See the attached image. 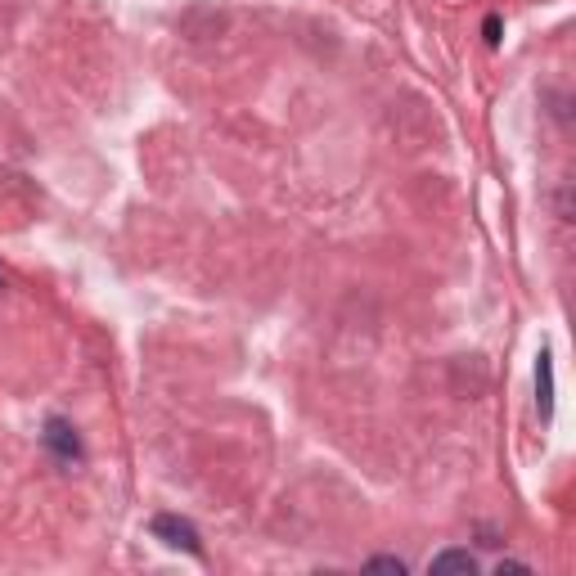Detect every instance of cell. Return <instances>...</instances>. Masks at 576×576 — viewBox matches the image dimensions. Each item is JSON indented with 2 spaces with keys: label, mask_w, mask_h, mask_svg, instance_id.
<instances>
[{
  "label": "cell",
  "mask_w": 576,
  "mask_h": 576,
  "mask_svg": "<svg viewBox=\"0 0 576 576\" xmlns=\"http://www.w3.org/2000/svg\"><path fill=\"white\" fill-rule=\"evenodd\" d=\"M536 387H540V410H554V374H549V351H540L536 360Z\"/></svg>",
  "instance_id": "277c9868"
},
{
  "label": "cell",
  "mask_w": 576,
  "mask_h": 576,
  "mask_svg": "<svg viewBox=\"0 0 576 576\" xmlns=\"http://www.w3.org/2000/svg\"><path fill=\"white\" fill-rule=\"evenodd\" d=\"M495 572H500V576H504V572H531V567H527V563H513V558H504V563H500V567H495Z\"/></svg>",
  "instance_id": "52a82bcc"
},
{
  "label": "cell",
  "mask_w": 576,
  "mask_h": 576,
  "mask_svg": "<svg viewBox=\"0 0 576 576\" xmlns=\"http://www.w3.org/2000/svg\"><path fill=\"white\" fill-rule=\"evenodd\" d=\"M153 536L167 540V545L185 549V554H203V540H198V527L185 518H176V513H158L153 518Z\"/></svg>",
  "instance_id": "6da1fadb"
},
{
  "label": "cell",
  "mask_w": 576,
  "mask_h": 576,
  "mask_svg": "<svg viewBox=\"0 0 576 576\" xmlns=\"http://www.w3.org/2000/svg\"><path fill=\"white\" fill-rule=\"evenodd\" d=\"M369 567H374V572H396V576L405 572V563H401V558H392V554H378V558H369Z\"/></svg>",
  "instance_id": "5b68a950"
},
{
  "label": "cell",
  "mask_w": 576,
  "mask_h": 576,
  "mask_svg": "<svg viewBox=\"0 0 576 576\" xmlns=\"http://www.w3.org/2000/svg\"><path fill=\"white\" fill-rule=\"evenodd\" d=\"M486 41H491V45H495V41H500V18H495V14H491V18H486Z\"/></svg>",
  "instance_id": "8992f818"
},
{
  "label": "cell",
  "mask_w": 576,
  "mask_h": 576,
  "mask_svg": "<svg viewBox=\"0 0 576 576\" xmlns=\"http://www.w3.org/2000/svg\"><path fill=\"white\" fill-rule=\"evenodd\" d=\"M41 441L54 450V455L63 459V464H72V459H81V437H77V428H72L68 419H45Z\"/></svg>",
  "instance_id": "7a4b0ae2"
},
{
  "label": "cell",
  "mask_w": 576,
  "mask_h": 576,
  "mask_svg": "<svg viewBox=\"0 0 576 576\" xmlns=\"http://www.w3.org/2000/svg\"><path fill=\"white\" fill-rule=\"evenodd\" d=\"M432 572H464V576H473L477 572V558L468 554V549H446V554L432 558Z\"/></svg>",
  "instance_id": "3957f363"
}]
</instances>
